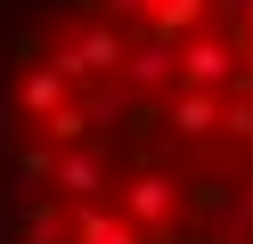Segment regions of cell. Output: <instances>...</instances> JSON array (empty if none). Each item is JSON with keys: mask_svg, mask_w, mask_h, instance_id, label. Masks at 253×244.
<instances>
[{"mask_svg": "<svg viewBox=\"0 0 253 244\" xmlns=\"http://www.w3.org/2000/svg\"><path fill=\"white\" fill-rule=\"evenodd\" d=\"M0 244H253V0H0Z\"/></svg>", "mask_w": 253, "mask_h": 244, "instance_id": "cell-1", "label": "cell"}]
</instances>
